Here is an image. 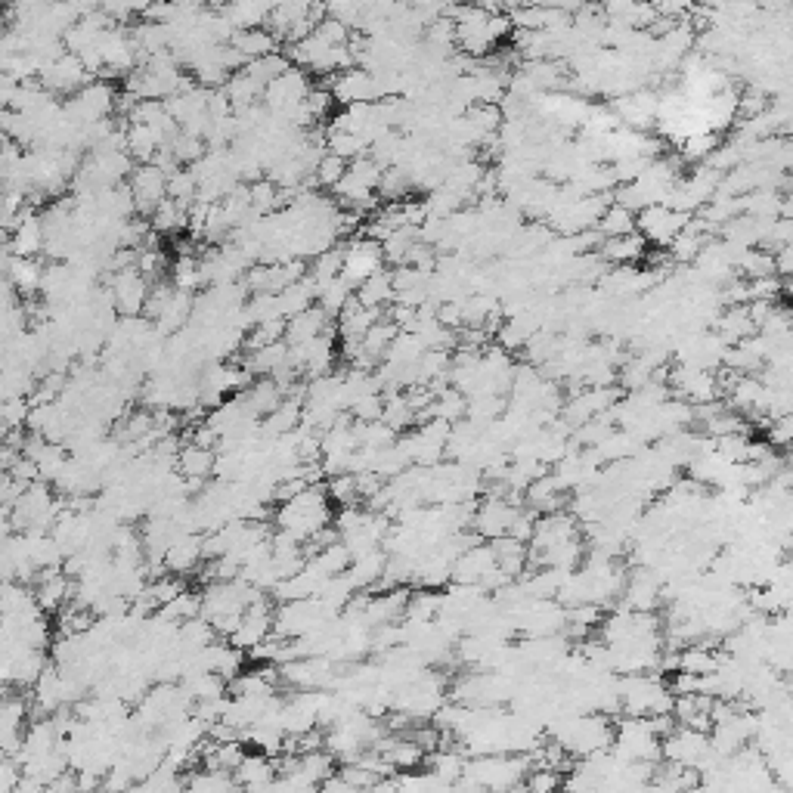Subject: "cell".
Returning <instances> with one entry per match:
<instances>
[{"label": "cell", "mask_w": 793, "mask_h": 793, "mask_svg": "<svg viewBox=\"0 0 793 793\" xmlns=\"http://www.w3.org/2000/svg\"><path fill=\"white\" fill-rule=\"evenodd\" d=\"M332 518H335V512H332V502H329V493L323 484L304 487L298 496L279 502V509L273 515L276 530L292 533L298 543H310L316 533L332 524Z\"/></svg>", "instance_id": "obj_1"}, {"label": "cell", "mask_w": 793, "mask_h": 793, "mask_svg": "<svg viewBox=\"0 0 793 793\" xmlns=\"http://www.w3.org/2000/svg\"><path fill=\"white\" fill-rule=\"evenodd\" d=\"M676 722L673 716H657V719H632L623 716L614 722V744L611 753L623 763H639V766H657L660 763V741L670 732Z\"/></svg>", "instance_id": "obj_2"}, {"label": "cell", "mask_w": 793, "mask_h": 793, "mask_svg": "<svg viewBox=\"0 0 793 793\" xmlns=\"http://www.w3.org/2000/svg\"><path fill=\"white\" fill-rule=\"evenodd\" d=\"M673 691L657 673H636L617 679V713L632 719H657L673 713Z\"/></svg>", "instance_id": "obj_3"}, {"label": "cell", "mask_w": 793, "mask_h": 793, "mask_svg": "<svg viewBox=\"0 0 793 793\" xmlns=\"http://www.w3.org/2000/svg\"><path fill=\"white\" fill-rule=\"evenodd\" d=\"M530 772V759L521 753H490V756H468L462 781L481 787L487 793H509L524 784Z\"/></svg>", "instance_id": "obj_4"}, {"label": "cell", "mask_w": 793, "mask_h": 793, "mask_svg": "<svg viewBox=\"0 0 793 793\" xmlns=\"http://www.w3.org/2000/svg\"><path fill=\"white\" fill-rule=\"evenodd\" d=\"M443 704H447V682H443V676H437L431 670H425L419 679H412L409 685L391 691V710L397 716L409 719V722L434 719Z\"/></svg>", "instance_id": "obj_5"}, {"label": "cell", "mask_w": 793, "mask_h": 793, "mask_svg": "<svg viewBox=\"0 0 793 793\" xmlns=\"http://www.w3.org/2000/svg\"><path fill=\"white\" fill-rule=\"evenodd\" d=\"M518 512H521V505L515 499L493 493L484 502H474V512H471V524L468 527H474V536H478V539L493 543V539L509 536Z\"/></svg>", "instance_id": "obj_6"}, {"label": "cell", "mask_w": 793, "mask_h": 793, "mask_svg": "<svg viewBox=\"0 0 793 793\" xmlns=\"http://www.w3.org/2000/svg\"><path fill=\"white\" fill-rule=\"evenodd\" d=\"M344 248V267H341V279L351 285V289L357 292V285L366 282L372 273L378 270H385V258H382V245L366 239V236H354V239H347Z\"/></svg>", "instance_id": "obj_7"}, {"label": "cell", "mask_w": 793, "mask_h": 793, "mask_svg": "<svg viewBox=\"0 0 793 793\" xmlns=\"http://www.w3.org/2000/svg\"><path fill=\"white\" fill-rule=\"evenodd\" d=\"M270 636H273V605H270V595H264V598L255 601V605L245 608L236 632L227 642L248 654V651H255L258 645H264Z\"/></svg>", "instance_id": "obj_8"}, {"label": "cell", "mask_w": 793, "mask_h": 793, "mask_svg": "<svg viewBox=\"0 0 793 793\" xmlns=\"http://www.w3.org/2000/svg\"><path fill=\"white\" fill-rule=\"evenodd\" d=\"M620 595H623L620 608H626L632 614H654V608L660 605V598H663V577L657 574V570L636 567L623 580Z\"/></svg>", "instance_id": "obj_9"}, {"label": "cell", "mask_w": 793, "mask_h": 793, "mask_svg": "<svg viewBox=\"0 0 793 793\" xmlns=\"http://www.w3.org/2000/svg\"><path fill=\"white\" fill-rule=\"evenodd\" d=\"M93 78L84 72L81 66V59L66 53V56H59L56 62H50V66L38 75V84L50 93V97H75V93L81 87H87Z\"/></svg>", "instance_id": "obj_10"}, {"label": "cell", "mask_w": 793, "mask_h": 793, "mask_svg": "<svg viewBox=\"0 0 793 793\" xmlns=\"http://www.w3.org/2000/svg\"><path fill=\"white\" fill-rule=\"evenodd\" d=\"M685 224H688V217L679 211H670L666 205H651L636 214V233L645 242H654L660 248H670V242L685 230Z\"/></svg>", "instance_id": "obj_11"}, {"label": "cell", "mask_w": 793, "mask_h": 793, "mask_svg": "<svg viewBox=\"0 0 793 793\" xmlns=\"http://www.w3.org/2000/svg\"><path fill=\"white\" fill-rule=\"evenodd\" d=\"M326 90L332 93V100L341 103L344 109L347 106H360V103H378L382 100V93H378V84L369 72L363 69H347V72H338L326 81Z\"/></svg>", "instance_id": "obj_12"}, {"label": "cell", "mask_w": 793, "mask_h": 793, "mask_svg": "<svg viewBox=\"0 0 793 793\" xmlns=\"http://www.w3.org/2000/svg\"><path fill=\"white\" fill-rule=\"evenodd\" d=\"M128 189L134 196V208H137V217H149L158 205L168 199V177L158 171L155 165H137L131 180H128Z\"/></svg>", "instance_id": "obj_13"}, {"label": "cell", "mask_w": 793, "mask_h": 793, "mask_svg": "<svg viewBox=\"0 0 793 793\" xmlns=\"http://www.w3.org/2000/svg\"><path fill=\"white\" fill-rule=\"evenodd\" d=\"M106 289L112 295V304H115L118 316H143V307H146V298H149V282L137 270L112 273V279L106 282Z\"/></svg>", "instance_id": "obj_14"}, {"label": "cell", "mask_w": 793, "mask_h": 793, "mask_svg": "<svg viewBox=\"0 0 793 793\" xmlns=\"http://www.w3.org/2000/svg\"><path fill=\"white\" fill-rule=\"evenodd\" d=\"M313 90V81L304 69L292 66L289 72H282L276 81H270L264 87V106L270 112H279V109H292L298 103L307 100V93Z\"/></svg>", "instance_id": "obj_15"}, {"label": "cell", "mask_w": 793, "mask_h": 793, "mask_svg": "<svg viewBox=\"0 0 793 793\" xmlns=\"http://www.w3.org/2000/svg\"><path fill=\"white\" fill-rule=\"evenodd\" d=\"M205 564V549H202V533H183L168 546L162 558V570L171 577H189Z\"/></svg>", "instance_id": "obj_16"}, {"label": "cell", "mask_w": 793, "mask_h": 793, "mask_svg": "<svg viewBox=\"0 0 793 793\" xmlns=\"http://www.w3.org/2000/svg\"><path fill=\"white\" fill-rule=\"evenodd\" d=\"M10 251L13 258H38V251H44V227L35 205L25 202V208L19 211L16 227L10 230Z\"/></svg>", "instance_id": "obj_17"}, {"label": "cell", "mask_w": 793, "mask_h": 793, "mask_svg": "<svg viewBox=\"0 0 793 793\" xmlns=\"http://www.w3.org/2000/svg\"><path fill=\"white\" fill-rule=\"evenodd\" d=\"M31 592H35V601L44 614H59L75 595V580L62 574V570H41Z\"/></svg>", "instance_id": "obj_18"}, {"label": "cell", "mask_w": 793, "mask_h": 793, "mask_svg": "<svg viewBox=\"0 0 793 793\" xmlns=\"http://www.w3.org/2000/svg\"><path fill=\"white\" fill-rule=\"evenodd\" d=\"M233 781L242 793H267V787L276 781V756L267 753H245L239 769L233 772Z\"/></svg>", "instance_id": "obj_19"}, {"label": "cell", "mask_w": 793, "mask_h": 793, "mask_svg": "<svg viewBox=\"0 0 793 793\" xmlns=\"http://www.w3.org/2000/svg\"><path fill=\"white\" fill-rule=\"evenodd\" d=\"M648 242L639 236V233H632V236H620V239H601L598 251L595 255L605 261L608 267H626V264H636L645 258V248Z\"/></svg>", "instance_id": "obj_20"}, {"label": "cell", "mask_w": 793, "mask_h": 793, "mask_svg": "<svg viewBox=\"0 0 793 793\" xmlns=\"http://www.w3.org/2000/svg\"><path fill=\"white\" fill-rule=\"evenodd\" d=\"M214 459H217L214 450H202V447H196V443H183V447L177 450L174 468L183 481L205 484L208 474H214Z\"/></svg>", "instance_id": "obj_21"}, {"label": "cell", "mask_w": 793, "mask_h": 793, "mask_svg": "<svg viewBox=\"0 0 793 793\" xmlns=\"http://www.w3.org/2000/svg\"><path fill=\"white\" fill-rule=\"evenodd\" d=\"M326 326H329V316L313 304V307H307L304 313L292 316V320H285V335H282V341L289 344V347L307 344V341H313V338H320Z\"/></svg>", "instance_id": "obj_22"}, {"label": "cell", "mask_w": 793, "mask_h": 793, "mask_svg": "<svg viewBox=\"0 0 793 793\" xmlns=\"http://www.w3.org/2000/svg\"><path fill=\"white\" fill-rule=\"evenodd\" d=\"M385 316V310H369L363 304H357V298L347 304L341 313H338V335L341 341H363V335L372 329V323H378Z\"/></svg>", "instance_id": "obj_23"}, {"label": "cell", "mask_w": 793, "mask_h": 793, "mask_svg": "<svg viewBox=\"0 0 793 793\" xmlns=\"http://www.w3.org/2000/svg\"><path fill=\"white\" fill-rule=\"evenodd\" d=\"M357 304L369 307V310H385L388 304H394V279H391V270H378L372 273L366 282L357 285V292H354Z\"/></svg>", "instance_id": "obj_24"}, {"label": "cell", "mask_w": 793, "mask_h": 793, "mask_svg": "<svg viewBox=\"0 0 793 793\" xmlns=\"http://www.w3.org/2000/svg\"><path fill=\"white\" fill-rule=\"evenodd\" d=\"M239 397L248 406L251 416H258V419H267L270 412L282 403V391L273 378H255V382H251Z\"/></svg>", "instance_id": "obj_25"}, {"label": "cell", "mask_w": 793, "mask_h": 793, "mask_svg": "<svg viewBox=\"0 0 793 793\" xmlns=\"http://www.w3.org/2000/svg\"><path fill=\"white\" fill-rule=\"evenodd\" d=\"M230 47L245 59H261V56H270L279 50V41L270 35L267 28H248V31H233V38H230Z\"/></svg>", "instance_id": "obj_26"}, {"label": "cell", "mask_w": 793, "mask_h": 793, "mask_svg": "<svg viewBox=\"0 0 793 793\" xmlns=\"http://www.w3.org/2000/svg\"><path fill=\"white\" fill-rule=\"evenodd\" d=\"M270 4H255V0H242V4H227L217 7V13L230 22L233 31H248V28H264L270 19Z\"/></svg>", "instance_id": "obj_27"}, {"label": "cell", "mask_w": 793, "mask_h": 793, "mask_svg": "<svg viewBox=\"0 0 793 793\" xmlns=\"http://www.w3.org/2000/svg\"><path fill=\"white\" fill-rule=\"evenodd\" d=\"M276 304H279L282 320H292V316H298V313H304L307 307L316 304V282L310 276H304L301 282L289 285V289H282L276 295Z\"/></svg>", "instance_id": "obj_28"}, {"label": "cell", "mask_w": 793, "mask_h": 793, "mask_svg": "<svg viewBox=\"0 0 793 793\" xmlns=\"http://www.w3.org/2000/svg\"><path fill=\"white\" fill-rule=\"evenodd\" d=\"M224 93H227V100H230L233 112H239V109H251V106L264 103V84H258L255 78L245 75V72L230 75V81L224 84Z\"/></svg>", "instance_id": "obj_29"}, {"label": "cell", "mask_w": 793, "mask_h": 793, "mask_svg": "<svg viewBox=\"0 0 793 793\" xmlns=\"http://www.w3.org/2000/svg\"><path fill=\"white\" fill-rule=\"evenodd\" d=\"M41 276H44V267L38 258H13V264L7 270V279L13 282V289L25 298H31L41 289Z\"/></svg>", "instance_id": "obj_30"}, {"label": "cell", "mask_w": 793, "mask_h": 793, "mask_svg": "<svg viewBox=\"0 0 793 793\" xmlns=\"http://www.w3.org/2000/svg\"><path fill=\"white\" fill-rule=\"evenodd\" d=\"M397 335H400V329H397V326L388 320V316H382V320H378V323H372V329L363 335V341H360V344H363L366 357H369V360L378 366V363L385 360L388 347L394 344V338H397Z\"/></svg>", "instance_id": "obj_31"}, {"label": "cell", "mask_w": 793, "mask_h": 793, "mask_svg": "<svg viewBox=\"0 0 793 793\" xmlns=\"http://www.w3.org/2000/svg\"><path fill=\"white\" fill-rule=\"evenodd\" d=\"M595 233H598L601 239H620V236H632V233H636V214L611 202V205H608V211L598 217Z\"/></svg>", "instance_id": "obj_32"}, {"label": "cell", "mask_w": 793, "mask_h": 793, "mask_svg": "<svg viewBox=\"0 0 793 793\" xmlns=\"http://www.w3.org/2000/svg\"><path fill=\"white\" fill-rule=\"evenodd\" d=\"M149 230L155 236H177V233H183L186 230V211L177 202L165 199L162 205L149 214Z\"/></svg>", "instance_id": "obj_33"}, {"label": "cell", "mask_w": 793, "mask_h": 793, "mask_svg": "<svg viewBox=\"0 0 793 793\" xmlns=\"http://www.w3.org/2000/svg\"><path fill=\"white\" fill-rule=\"evenodd\" d=\"M351 301H354V289L341 276L332 279V282H326L323 289H316V307H320L329 316V320H332V316H338Z\"/></svg>", "instance_id": "obj_34"}, {"label": "cell", "mask_w": 793, "mask_h": 793, "mask_svg": "<svg viewBox=\"0 0 793 793\" xmlns=\"http://www.w3.org/2000/svg\"><path fill=\"white\" fill-rule=\"evenodd\" d=\"M292 69V62H289V56H285L282 50H276V53H270V56H261V59H251V62H245V75H251L255 78L258 84H270V81H276L282 72H289Z\"/></svg>", "instance_id": "obj_35"}, {"label": "cell", "mask_w": 793, "mask_h": 793, "mask_svg": "<svg viewBox=\"0 0 793 793\" xmlns=\"http://www.w3.org/2000/svg\"><path fill=\"white\" fill-rule=\"evenodd\" d=\"M341 267H344V248L335 245V248L323 251V255H316L313 264H307V276L316 282V289H323L326 282L341 276Z\"/></svg>", "instance_id": "obj_36"}, {"label": "cell", "mask_w": 793, "mask_h": 793, "mask_svg": "<svg viewBox=\"0 0 793 793\" xmlns=\"http://www.w3.org/2000/svg\"><path fill=\"white\" fill-rule=\"evenodd\" d=\"M168 199L177 202L183 211H186L189 205H196V199H199V180H196V174L189 171V168L174 171V174L168 177Z\"/></svg>", "instance_id": "obj_37"}, {"label": "cell", "mask_w": 793, "mask_h": 793, "mask_svg": "<svg viewBox=\"0 0 793 793\" xmlns=\"http://www.w3.org/2000/svg\"><path fill=\"white\" fill-rule=\"evenodd\" d=\"M199 592H193V589H183L174 601H168V605L158 611V617H165V620H171V623H186V620H196L199 617Z\"/></svg>", "instance_id": "obj_38"}, {"label": "cell", "mask_w": 793, "mask_h": 793, "mask_svg": "<svg viewBox=\"0 0 793 793\" xmlns=\"http://www.w3.org/2000/svg\"><path fill=\"white\" fill-rule=\"evenodd\" d=\"M276 193L279 189L267 180V177H261V180H255V183H248V199H251V211H255L258 217H267V214H273V211H279V202H276Z\"/></svg>", "instance_id": "obj_39"}, {"label": "cell", "mask_w": 793, "mask_h": 793, "mask_svg": "<svg viewBox=\"0 0 793 793\" xmlns=\"http://www.w3.org/2000/svg\"><path fill=\"white\" fill-rule=\"evenodd\" d=\"M168 149L174 152V158H177V165H180V168H193V165L199 162V158L208 152V149H205V140L189 137V134H183V131L171 140Z\"/></svg>", "instance_id": "obj_40"}, {"label": "cell", "mask_w": 793, "mask_h": 793, "mask_svg": "<svg viewBox=\"0 0 793 793\" xmlns=\"http://www.w3.org/2000/svg\"><path fill=\"white\" fill-rule=\"evenodd\" d=\"M719 146L716 134H691L682 140V162H707L713 155V149Z\"/></svg>", "instance_id": "obj_41"}, {"label": "cell", "mask_w": 793, "mask_h": 793, "mask_svg": "<svg viewBox=\"0 0 793 793\" xmlns=\"http://www.w3.org/2000/svg\"><path fill=\"white\" fill-rule=\"evenodd\" d=\"M344 174H347V162H341V158L326 152V158L313 171V183H316V189H335Z\"/></svg>", "instance_id": "obj_42"}, {"label": "cell", "mask_w": 793, "mask_h": 793, "mask_svg": "<svg viewBox=\"0 0 793 793\" xmlns=\"http://www.w3.org/2000/svg\"><path fill=\"white\" fill-rule=\"evenodd\" d=\"M382 171H385V168L378 165V162H372L369 155H360V158H354L351 165H347V174H351L360 186L372 189V193L378 189V180H382Z\"/></svg>", "instance_id": "obj_43"}, {"label": "cell", "mask_w": 793, "mask_h": 793, "mask_svg": "<svg viewBox=\"0 0 793 793\" xmlns=\"http://www.w3.org/2000/svg\"><path fill=\"white\" fill-rule=\"evenodd\" d=\"M313 35L320 38L323 44H329V47H347V41H351V28H344L341 22L326 16L320 25L313 28Z\"/></svg>", "instance_id": "obj_44"}, {"label": "cell", "mask_w": 793, "mask_h": 793, "mask_svg": "<svg viewBox=\"0 0 793 793\" xmlns=\"http://www.w3.org/2000/svg\"><path fill=\"white\" fill-rule=\"evenodd\" d=\"M304 106H307V112H310V118H313V121H323V118L332 112L335 100H332V93H329L326 87H313V90L307 93Z\"/></svg>", "instance_id": "obj_45"}, {"label": "cell", "mask_w": 793, "mask_h": 793, "mask_svg": "<svg viewBox=\"0 0 793 793\" xmlns=\"http://www.w3.org/2000/svg\"><path fill=\"white\" fill-rule=\"evenodd\" d=\"M766 434H769V447L784 453V450H787V443H790V437H793V419L784 416V419H772V422H766Z\"/></svg>", "instance_id": "obj_46"}, {"label": "cell", "mask_w": 793, "mask_h": 793, "mask_svg": "<svg viewBox=\"0 0 793 793\" xmlns=\"http://www.w3.org/2000/svg\"><path fill=\"white\" fill-rule=\"evenodd\" d=\"M16 93H19V81L0 72V109H10L13 100H16Z\"/></svg>", "instance_id": "obj_47"}, {"label": "cell", "mask_w": 793, "mask_h": 793, "mask_svg": "<svg viewBox=\"0 0 793 793\" xmlns=\"http://www.w3.org/2000/svg\"><path fill=\"white\" fill-rule=\"evenodd\" d=\"M19 307V292L13 289V282L7 276H0V313Z\"/></svg>", "instance_id": "obj_48"}, {"label": "cell", "mask_w": 793, "mask_h": 793, "mask_svg": "<svg viewBox=\"0 0 793 793\" xmlns=\"http://www.w3.org/2000/svg\"><path fill=\"white\" fill-rule=\"evenodd\" d=\"M316 793H366V790H360V787H354V784H347V781L338 778V772H335L326 784L316 787Z\"/></svg>", "instance_id": "obj_49"}, {"label": "cell", "mask_w": 793, "mask_h": 793, "mask_svg": "<svg viewBox=\"0 0 793 793\" xmlns=\"http://www.w3.org/2000/svg\"><path fill=\"white\" fill-rule=\"evenodd\" d=\"M4 31H7V13L0 10V35H4Z\"/></svg>", "instance_id": "obj_50"}, {"label": "cell", "mask_w": 793, "mask_h": 793, "mask_svg": "<svg viewBox=\"0 0 793 793\" xmlns=\"http://www.w3.org/2000/svg\"><path fill=\"white\" fill-rule=\"evenodd\" d=\"M4 440H7V425L0 422V447H4Z\"/></svg>", "instance_id": "obj_51"}]
</instances>
